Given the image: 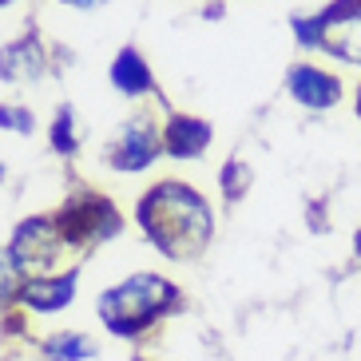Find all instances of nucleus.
I'll return each instance as SVG.
<instances>
[{"label":"nucleus","instance_id":"nucleus-10","mask_svg":"<svg viewBox=\"0 0 361 361\" xmlns=\"http://www.w3.org/2000/svg\"><path fill=\"white\" fill-rule=\"evenodd\" d=\"M40 75H44V44L36 32L0 48V80L4 84H24V80H40Z\"/></svg>","mask_w":361,"mask_h":361},{"label":"nucleus","instance_id":"nucleus-6","mask_svg":"<svg viewBox=\"0 0 361 361\" xmlns=\"http://www.w3.org/2000/svg\"><path fill=\"white\" fill-rule=\"evenodd\" d=\"M159 151H163V131L155 128V119L147 111H139L123 123L119 139L107 147V167L123 171V175H139L159 159Z\"/></svg>","mask_w":361,"mask_h":361},{"label":"nucleus","instance_id":"nucleus-2","mask_svg":"<svg viewBox=\"0 0 361 361\" xmlns=\"http://www.w3.org/2000/svg\"><path fill=\"white\" fill-rule=\"evenodd\" d=\"M183 306V290L163 274H131L128 282L104 290L96 302L99 322L116 338H139L163 314H175Z\"/></svg>","mask_w":361,"mask_h":361},{"label":"nucleus","instance_id":"nucleus-14","mask_svg":"<svg viewBox=\"0 0 361 361\" xmlns=\"http://www.w3.org/2000/svg\"><path fill=\"white\" fill-rule=\"evenodd\" d=\"M48 139H52V151H60V155H72V151H80V131H75V107H72V104H60V107H56Z\"/></svg>","mask_w":361,"mask_h":361},{"label":"nucleus","instance_id":"nucleus-17","mask_svg":"<svg viewBox=\"0 0 361 361\" xmlns=\"http://www.w3.org/2000/svg\"><path fill=\"white\" fill-rule=\"evenodd\" d=\"M60 4H68V8H80V12H92V8H104L107 0H60Z\"/></svg>","mask_w":361,"mask_h":361},{"label":"nucleus","instance_id":"nucleus-12","mask_svg":"<svg viewBox=\"0 0 361 361\" xmlns=\"http://www.w3.org/2000/svg\"><path fill=\"white\" fill-rule=\"evenodd\" d=\"M44 353H48V361H87V357H96V341L87 338V334H75V329H68V334H56V338H48Z\"/></svg>","mask_w":361,"mask_h":361},{"label":"nucleus","instance_id":"nucleus-18","mask_svg":"<svg viewBox=\"0 0 361 361\" xmlns=\"http://www.w3.org/2000/svg\"><path fill=\"white\" fill-rule=\"evenodd\" d=\"M353 258H357V262H361V226H357V231H353Z\"/></svg>","mask_w":361,"mask_h":361},{"label":"nucleus","instance_id":"nucleus-7","mask_svg":"<svg viewBox=\"0 0 361 361\" xmlns=\"http://www.w3.org/2000/svg\"><path fill=\"white\" fill-rule=\"evenodd\" d=\"M286 96L306 111H334L345 99V80L322 64L298 60L286 68Z\"/></svg>","mask_w":361,"mask_h":361},{"label":"nucleus","instance_id":"nucleus-8","mask_svg":"<svg viewBox=\"0 0 361 361\" xmlns=\"http://www.w3.org/2000/svg\"><path fill=\"white\" fill-rule=\"evenodd\" d=\"M211 123L199 116H171L163 123V151L171 159H199L202 151L211 147Z\"/></svg>","mask_w":361,"mask_h":361},{"label":"nucleus","instance_id":"nucleus-4","mask_svg":"<svg viewBox=\"0 0 361 361\" xmlns=\"http://www.w3.org/2000/svg\"><path fill=\"white\" fill-rule=\"evenodd\" d=\"M56 223L68 246H99L107 238H116L123 231V214L116 211V202L104 195H72V199L56 211Z\"/></svg>","mask_w":361,"mask_h":361},{"label":"nucleus","instance_id":"nucleus-11","mask_svg":"<svg viewBox=\"0 0 361 361\" xmlns=\"http://www.w3.org/2000/svg\"><path fill=\"white\" fill-rule=\"evenodd\" d=\"M111 84H116L119 96H155V75H151L147 60L139 56V48H119L116 60H111Z\"/></svg>","mask_w":361,"mask_h":361},{"label":"nucleus","instance_id":"nucleus-5","mask_svg":"<svg viewBox=\"0 0 361 361\" xmlns=\"http://www.w3.org/2000/svg\"><path fill=\"white\" fill-rule=\"evenodd\" d=\"M64 234H60V223H56V214H36V219H24L16 231H12V258L20 266L24 274H44V270H52L64 255Z\"/></svg>","mask_w":361,"mask_h":361},{"label":"nucleus","instance_id":"nucleus-1","mask_svg":"<svg viewBox=\"0 0 361 361\" xmlns=\"http://www.w3.org/2000/svg\"><path fill=\"white\" fill-rule=\"evenodd\" d=\"M135 219L143 226V234H147V243H155V250L163 258H175V262L199 258L214 234L211 202L179 179H167L159 187H151L139 199Z\"/></svg>","mask_w":361,"mask_h":361},{"label":"nucleus","instance_id":"nucleus-15","mask_svg":"<svg viewBox=\"0 0 361 361\" xmlns=\"http://www.w3.org/2000/svg\"><path fill=\"white\" fill-rule=\"evenodd\" d=\"M28 282L24 270L16 266L8 246H0V310H8L12 302H20V286Z\"/></svg>","mask_w":361,"mask_h":361},{"label":"nucleus","instance_id":"nucleus-19","mask_svg":"<svg viewBox=\"0 0 361 361\" xmlns=\"http://www.w3.org/2000/svg\"><path fill=\"white\" fill-rule=\"evenodd\" d=\"M353 111H357V123H361V87H357V96H353Z\"/></svg>","mask_w":361,"mask_h":361},{"label":"nucleus","instance_id":"nucleus-21","mask_svg":"<svg viewBox=\"0 0 361 361\" xmlns=\"http://www.w3.org/2000/svg\"><path fill=\"white\" fill-rule=\"evenodd\" d=\"M4 4H12V0H0V8H4Z\"/></svg>","mask_w":361,"mask_h":361},{"label":"nucleus","instance_id":"nucleus-9","mask_svg":"<svg viewBox=\"0 0 361 361\" xmlns=\"http://www.w3.org/2000/svg\"><path fill=\"white\" fill-rule=\"evenodd\" d=\"M72 298H75V270L28 278L20 286V306H28L32 314H56V310H64Z\"/></svg>","mask_w":361,"mask_h":361},{"label":"nucleus","instance_id":"nucleus-20","mask_svg":"<svg viewBox=\"0 0 361 361\" xmlns=\"http://www.w3.org/2000/svg\"><path fill=\"white\" fill-rule=\"evenodd\" d=\"M0 183H4V163H0Z\"/></svg>","mask_w":361,"mask_h":361},{"label":"nucleus","instance_id":"nucleus-16","mask_svg":"<svg viewBox=\"0 0 361 361\" xmlns=\"http://www.w3.org/2000/svg\"><path fill=\"white\" fill-rule=\"evenodd\" d=\"M0 131H16V135H32L36 116L20 104H0Z\"/></svg>","mask_w":361,"mask_h":361},{"label":"nucleus","instance_id":"nucleus-13","mask_svg":"<svg viewBox=\"0 0 361 361\" xmlns=\"http://www.w3.org/2000/svg\"><path fill=\"white\" fill-rule=\"evenodd\" d=\"M250 183H255V171H250L246 159H238V155H231V159L223 163V171H219V187H223L226 202H238L250 191Z\"/></svg>","mask_w":361,"mask_h":361},{"label":"nucleus","instance_id":"nucleus-3","mask_svg":"<svg viewBox=\"0 0 361 361\" xmlns=\"http://www.w3.org/2000/svg\"><path fill=\"white\" fill-rule=\"evenodd\" d=\"M294 36L302 48L361 64V0H334L314 16H294Z\"/></svg>","mask_w":361,"mask_h":361}]
</instances>
